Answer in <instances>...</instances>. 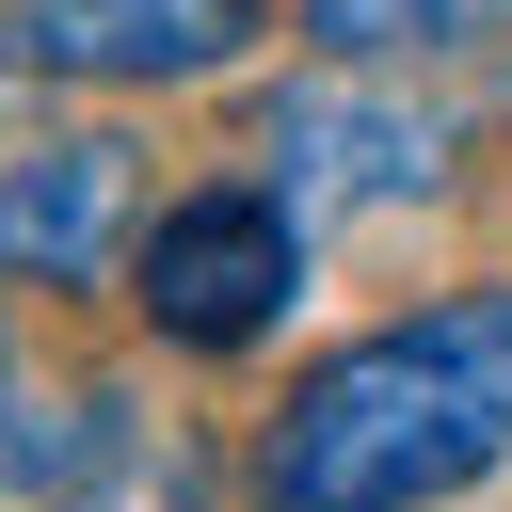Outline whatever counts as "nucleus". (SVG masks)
Returning <instances> with one entry per match:
<instances>
[{
	"mask_svg": "<svg viewBox=\"0 0 512 512\" xmlns=\"http://www.w3.org/2000/svg\"><path fill=\"white\" fill-rule=\"evenodd\" d=\"M512 464V288H448L320 352L256 448V512H416Z\"/></svg>",
	"mask_w": 512,
	"mask_h": 512,
	"instance_id": "obj_1",
	"label": "nucleus"
},
{
	"mask_svg": "<svg viewBox=\"0 0 512 512\" xmlns=\"http://www.w3.org/2000/svg\"><path fill=\"white\" fill-rule=\"evenodd\" d=\"M304 288V208L272 176H224V192H176L144 240H128V304L176 336V352H256Z\"/></svg>",
	"mask_w": 512,
	"mask_h": 512,
	"instance_id": "obj_2",
	"label": "nucleus"
},
{
	"mask_svg": "<svg viewBox=\"0 0 512 512\" xmlns=\"http://www.w3.org/2000/svg\"><path fill=\"white\" fill-rule=\"evenodd\" d=\"M256 32H272V0H0V64L16 80H80V96L208 80Z\"/></svg>",
	"mask_w": 512,
	"mask_h": 512,
	"instance_id": "obj_3",
	"label": "nucleus"
},
{
	"mask_svg": "<svg viewBox=\"0 0 512 512\" xmlns=\"http://www.w3.org/2000/svg\"><path fill=\"white\" fill-rule=\"evenodd\" d=\"M272 192L320 224V208H400V192H448V112L416 96H368V80H288L272 96Z\"/></svg>",
	"mask_w": 512,
	"mask_h": 512,
	"instance_id": "obj_4",
	"label": "nucleus"
},
{
	"mask_svg": "<svg viewBox=\"0 0 512 512\" xmlns=\"http://www.w3.org/2000/svg\"><path fill=\"white\" fill-rule=\"evenodd\" d=\"M128 144L112 128H32V144H0V272L16 288H96L112 272V240H128Z\"/></svg>",
	"mask_w": 512,
	"mask_h": 512,
	"instance_id": "obj_5",
	"label": "nucleus"
},
{
	"mask_svg": "<svg viewBox=\"0 0 512 512\" xmlns=\"http://www.w3.org/2000/svg\"><path fill=\"white\" fill-rule=\"evenodd\" d=\"M32 512H208V464H192V432L112 416V432H96V464H80L64 496H32Z\"/></svg>",
	"mask_w": 512,
	"mask_h": 512,
	"instance_id": "obj_6",
	"label": "nucleus"
},
{
	"mask_svg": "<svg viewBox=\"0 0 512 512\" xmlns=\"http://www.w3.org/2000/svg\"><path fill=\"white\" fill-rule=\"evenodd\" d=\"M128 400H32L16 384V352H0V496H64L80 464H96V432H112Z\"/></svg>",
	"mask_w": 512,
	"mask_h": 512,
	"instance_id": "obj_7",
	"label": "nucleus"
},
{
	"mask_svg": "<svg viewBox=\"0 0 512 512\" xmlns=\"http://www.w3.org/2000/svg\"><path fill=\"white\" fill-rule=\"evenodd\" d=\"M512 0H304V32L336 48V64H416V48H464V32H496Z\"/></svg>",
	"mask_w": 512,
	"mask_h": 512,
	"instance_id": "obj_8",
	"label": "nucleus"
}]
</instances>
